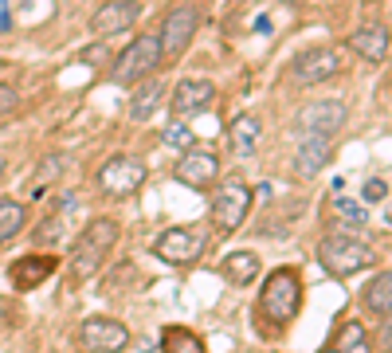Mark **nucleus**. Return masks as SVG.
I'll return each mask as SVG.
<instances>
[{"label":"nucleus","mask_w":392,"mask_h":353,"mask_svg":"<svg viewBox=\"0 0 392 353\" xmlns=\"http://www.w3.org/2000/svg\"><path fill=\"white\" fill-rule=\"evenodd\" d=\"M302 310V275L294 267H279L271 271L259 294V314L267 318L275 330H286Z\"/></svg>","instance_id":"f257e3e1"},{"label":"nucleus","mask_w":392,"mask_h":353,"mask_svg":"<svg viewBox=\"0 0 392 353\" xmlns=\"http://www.w3.org/2000/svg\"><path fill=\"white\" fill-rule=\"evenodd\" d=\"M118 224L110 216H95L79 231V240H75V251H71V271L75 279H90L106 259H110L114 244H118Z\"/></svg>","instance_id":"f03ea898"},{"label":"nucleus","mask_w":392,"mask_h":353,"mask_svg":"<svg viewBox=\"0 0 392 353\" xmlns=\"http://www.w3.org/2000/svg\"><path fill=\"white\" fill-rule=\"evenodd\" d=\"M318 263L333 279H349L357 271L373 267V263H377V251L369 244H361V240H349V236H330V240L318 244Z\"/></svg>","instance_id":"7ed1b4c3"},{"label":"nucleus","mask_w":392,"mask_h":353,"mask_svg":"<svg viewBox=\"0 0 392 353\" xmlns=\"http://www.w3.org/2000/svg\"><path fill=\"white\" fill-rule=\"evenodd\" d=\"M196 28H200V4L196 0H177L161 20V36H157L161 59H181L193 44Z\"/></svg>","instance_id":"20e7f679"},{"label":"nucleus","mask_w":392,"mask_h":353,"mask_svg":"<svg viewBox=\"0 0 392 353\" xmlns=\"http://www.w3.org/2000/svg\"><path fill=\"white\" fill-rule=\"evenodd\" d=\"M146 177H149V169L141 158H134V153H114L98 169V189L110 196V200H130L134 193H141Z\"/></svg>","instance_id":"39448f33"},{"label":"nucleus","mask_w":392,"mask_h":353,"mask_svg":"<svg viewBox=\"0 0 392 353\" xmlns=\"http://www.w3.org/2000/svg\"><path fill=\"white\" fill-rule=\"evenodd\" d=\"M161 63L165 59H161L157 36H137L134 44H126V51L114 59V83L118 86H134V83H141V79H149Z\"/></svg>","instance_id":"423d86ee"},{"label":"nucleus","mask_w":392,"mask_h":353,"mask_svg":"<svg viewBox=\"0 0 392 353\" xmlns=\"http://www.w3.org/2000/svg\"><path fill=\"white\" fill-rule=\"evenodd\" d=\"M204 247H208V236H204V231L169 228L153 240V256H157L161 263H173V267H188V263H196V259L204 256Z\"/></svg>","instance_id":"0eeeda50"},{"label":"nucleus","mask_w":392,"mask_h":353,"mask_svg":"<svg viewBox=\"0 0 392 353\" xmlns=\"http://www.w3.org/2000/svg\"><path fill=\"white\" fill-rule=\"evenodd\" d=\"M251 200H255V193L244 181H224L212 196V224L220 231H235L251 212Z\"/></svg>","instance_id":"6e6552de"},{"label":"nucleus","mask_w":392,"mask_h":353,"mask_svg":"<svg viewBox=\"0 0 392 353\" xmlns=\"http://www.w3.org/2000/svg\"><path fill=\"white\" fill-rule=\"evenodd\" d=\"M130 345V330L114 318H86L79 326V350L83 353H122Z\"/></svg>","instance_id":"1a4fd4ad"},{"label":"nucleus","mask_w":392,"mask_h":353,"mask_svg":"<svg viewBox=\"0 0 392 353\" xmlns=\"http://www.w3.org/2000/svg\"><path fill=\"white\" fill-rule=\"evenodd\" d=\"M345 118H349V110H345L342 98H322L298 114V130L306 137H333L345 126Z\"/></svg>","instance_id":"9d476101"},{"label":"nucleus","mask_w":392,"mask_h":353,"mask_svg":"<svg viewBox=\"0 0 392 353\" xmlns=\"http://www.w3.org/2000/svg\"><path fill=\"white\" fill-rule=\"evenodd\" d=\"M291 75L298 86H318L333 75H342V55L333 48H310L291 63Z\"/></svg>","instance_id":"9b49d317"},{"label":"nucleus","mask_w":392,"mask_h":353,"mask_svg":"<svg viewBox=\"0 0 392 353\" xmlns=\"http://www.w3.org/2000/svg\"><path fill=\"white\" fill-rule=\"evenodd\" d=\"M173 177L181 184H188V189H196V193H204V189H212V184L220 181V161L208 149H188L173 165Z\"/></svg>","instance_id":"f8f14e48"},{"label":"nucleus","mask_w":392,"mask_h":353,"mask_svg":"<svg viewBox=\"0 0 392 353\" xmlns=\"http://www.w3.org/2000/svg\"><path fill=\"white\" fill-rule=\"evenodd\" d=\"M141 16V4L137 0H106L98 4V12L90 16V32L95 36H118V32H130Z\"/></svg>","instance_id":"ddd939ff"},{"label":"nucleus","mask_w":392,"mask_h":353,"mask_svg":"<svg viewBox=\"0 0 392 353\" xmlns=\"http://www.w3.org/2000/svg\"><path fill=\"white\" fill-rule=\"evenodd\" d=\"M216 102V86L208 79H181L173 86V98H169V110L177 118H193L200 110H208Z\"/></svg>","instance_id":"4468645a"},{"label":"nucleus","mask_w":392,"mask_h":353,"mask_svg":"<svg viewBox=\"0 0 392 353\" xmlns=\"http://www.w3.org/2000/svg\"><path fill=\"white\" fill-rule=\"evenodd\" d=\"M55 267H59V259L51 256V251L48 256H24L8 267V279H12L16 291H36L39 283H48L55 275Z\"/></svg>","instance_id":"2eb2a0df"},{"label":"nucleus","mask_w":392,"mask_h":353,"mask_svg":"<svg viewBox=\"0 0 392 353\" xmlns=\"http://www.w3.org/2000/svg\"><path fill=\"white\" fill-rule=\"evenodd\" d=\"M349 48H353L365 63H380L384 55H389V48H392L389 28L384 24H361L353 36H349Z\"/></svg>","instance_id":"dca6fc26"},{"label":"nucleus","mask_w":392,"mask_h":353,"mask_svg":"<svg viewBox=\"0 0 392 353\" xmlns=\"http://www.w3.org/2000/svg\"><path fill=\"white\" fill-rule=\"evenodd\" d=\"M259 137H263V122H259L255 114H239L228 126V149H232V158H251L259 149Z\"/></svg>","instance_id":"f3484780"},{"label":"nucleus","mask_w":392,"mask_h":353,"mask_svg":"<svg viewBox=\"0 0 392 353\" xmlns=\"http://www.w3.org/2000/svg\"><path fill=\"white\" fill-rule=\"evenodd\" d=\"M330 165V137H302L294 153V173L298 177H318Z\"/></svg>","instance_id":"a211bd4d"},{"label":"nucleus","mask_w":392,"mask_h":353,"mask_svg":"<svg viewBox=\"0 0 392 353\" xmlns=\"http://www.w3.org/2000/svg\"><path fill=\"white\" fill-rule=\"evenodd\" d=\"M220 271L232 287H251L259 279V256L255 251H232V256H224Z\"/></svg>","instance_id":"6ab92c4d"},{"label":"nucleus","mask_w":392,"mask_h":353,"mask_svg":"<svg viewBox=\"0 0 392 353\" xmlns=\"http://www.w3.org/2000/svg\"><path fill=\"white\" fill-rule=\"evenodd\" d=\"M161 353H208V345L188 326H169L161 334Z\"/></svg>","instance_id":"aec40b11"},{"label":"nucleus","mask_w":392,"mask_h":353,"mask_svg":"<svg viewBox=\"0 0 392 353\" xmlns=\"http://www.w3.org/2000/svg\"><path fill=\"white\" fill-rule=\"evenodd\" d=\"M28 224V204L24 200H0V247L16 240Z\"/></svg>","instance_id":"412c9836"},{"label":"nucleus","mask_w":392,"mask_h":353,"mask_svg":"<svg viewBox=\"0 0 392 353\" xmlns=\"http://www.w3.org/2000/svg\"><path fill=\"white\" fill-rule=\"evenodd\" d=\"M333 350L337 353H373V341H369V330L361 322H342L337 338H333Z\"/></svg>","instance_id":"4be33fe9"},{"label":"nucleus","mask_w":392,"mask_h":353,"mask_svg":"<svg viewBox=\"0 0 392 353\" xmlns=\"http://www.w3.org/2000/svg\"><path fill=\"white\" fill-rule=\"evenodd\" d=\"M157 102H161V79H146L141 90L130 98V122H146V118H153Z\"/></svg>","instance_id":"5701e85b"},{"label":"nucleus","mask_w":392,"mask_h":353,"mask_svg":"<svg viewBox=\"0 0 392 353\" xmlns=\"http://www.w3.org/2000/svg\"><path fill=\"white\" fill-rule=\"evenodd\" d=\"M365 310L369 314H389L392 310V271H380L365 287Z\"/></svg>","instance_id":"b1692460"},{"label":"nucleus","mask_w":392,"mask_h":353,"mask_svg":"<svg viewBox=\"0 0 392 353\" xmlns=\"http://www.w3.org/2000/svg\"><path fill=\"white\" fill-rule=\"evenodd\" d=\"M161 142H165L169 149H177V153H188V149H196V134H193L184 122H169V126H165V134H161Z\"/></svg>","instance_id":"393cba45"},{"label":"nucleus","mask_w":392,"mask_h":353,"mask_svg":"<svg viewBox=\"0 0 392 353\" xmlns=\"http://www.w3.org/2000/svg\"><path fill=\"white\" fill-rule=\"evenodd\" d=\"M333 216H342L345 224H353V228H365L369 208L361 204V200H349V196H337V200H333Z\"/></svg>","instance_id":"a878e982"},{"label":"nucleus","mask_w":392,"mask_h":353,"mask_svg":"<svg viewBox=\"0 0 392 353\" xmlns=\"http://www.w3.org/2000/svg\"><path fill=\"white\" fill-rule=\"evenodd\" d=\"M67 153H51V158L39 161V177H36V193H43V184H55L63 177V165H67Z\"/></svg>","instance_id":"bb28decb"},{"label":"nucleus","mask_w":392,"mask_h":353,"mask_svg":"<svg viewBox=\"0 0 392 353\" xmlns=\"http://www.w3.org/2000/svg\"><path fill=\"white\" fill-rule=\"evenodd\" d=\"M16 110H20V90L8 86V83H0V118H8Z\"/></svg>","instance_id":"cd10ccee"},{"label":"nucleus","mask_w":392,"mask_h":353,"mask_svg":"<svg viewBox=\"0 0 392 353\" xmlns=\"http://www.w3.org/2000/svg\"><path fill=\"white\" fill-rule=\"evenodd\" d=\"M384 196H389V184L380 181V177L365 181V189H361V200H384Z\"/></svg>","instance_id":"c85d7f7f"},{"label":"nucleus","mask_w":392,"mask_h":353,"mask_svg":"<svg viewBox=\"0 0 392 353\" xmlns=\"http://www.w3.org/2000/svg\"><path fill=\"white\" fill-rule=\"evenodd\" d=\"M79 59H83V63H106V59H110V44H98V48L83 51Z\"/></svg>","instance_id":"c756f323"},{"label":"nucleus","mask_w":392,"mask_h":353,"mask_svg":"<svg viewBox=\"0 0 392 353\" xmlns=\"http://www.w3.org/2000/svg\"><path fill=\"white\" fill-rule=\"evenodd\" d=\"M384 318H389V322L380 326V350H392V310H389Z\"/></svg>","instance_id":"7c9ffc66"},{"label":"nucleus","mask_w":392,"mask_h":353,"mask_svg":"<svg viewBox=\"0 0 392 353\" xmlns=\"http://www.w3.org/2000/svg\"><path fill=\"white\" fill-rule=\"evenodd\" d=\"M12 28V16H8V0H0V32Z\"/></svg>","instance_id":"2f4dec72"},{"label":"nucleus","mask_w":392,"mask_h":353,"mask_svg":"<svg viewBox=\"0 0 392 353\" xmlns=\"http://www.w3.org/2000/svg\"><path fill=\"white\" fill-rule=\"evenodd\" d=\"M0 177H4V158H0Z\"/></svg>","instance_id":"473e14b6"},{"label":"nucleus","mask_w":392,"mask_h":353,"mask_svg":"<svg viewBox=\"0 0 392 353\" xmlns=\"http://www.w3.org/2000/svg\"><path fill=\"white\" fill-rule=\"evenodd\" d=\"M322 353H337V350H333V345H330V350H322Z\"/></svg>","instance_id":"72a5a7b5"},{"label":"nucleus","mask_w":392,"mask_h":353,"mask_svg":"<svg viewBox=\"0 0 392 353\" xmlns=\"http://www.w3.org/2000/svg\"><path fill=\"white\" fill-rule=\"evenodd\" d=\"M389 224H392V208H389Z\"/></svg>","instance_id":"f704fd0d"},{"label":"nucleus","mask_w":392,"mask_h":353,"mask_svg":"<svg viewBox=\"0 0 392 353\" xmlns=\"http://www.w3.org/2000/svg\"><path fill=\"white\" fill-rule=\"evenodd\" d=\"M389 51H392V48H389Z\"/></svg>","instance_id":"c9c22d12"}]
</instances>
